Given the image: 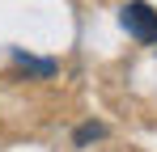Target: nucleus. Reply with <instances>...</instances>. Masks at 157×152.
<instances>
[{
  "label": "nucleus",
  "mask_w": 157,
  "mask_h": 152,
  "mask_svg": "<svg viewBox=\"0 0 157 152\" xmlns=\"http://www.w3.org/2000/svg\"><path fill=\"white\" fill-rule=\"evenodd\" d=\"M119 21H123V30H128L136 42H157V9H153V4L128 0L123 13H119Z\"/></svg>",
  "instance_id": "f257e3e1"
},
{
  "label": "nucleus",
  "mask_w": 157,
  "mask_h": 152,
  "mask_svg": "<svg viewBox=\"0 0 157 152\" xmlns=\"http://www.w3.org/2000/svg\"><path fill=\"white\" fill-rule=\"evenodd\" d=\"M13 63L26 68V72H34V76H55V59H30L26 51H13Z\"/></svg>",
  "instance_id": "f03ea898"
},
{
  "label": "nucleus",
  "mask_w": 157,
  "mask_h": 152,
  "mask_svg": "<svg viewBox=\"0 0 157 152\" xmlns=\"http://www.w3.org/2000/svg\"><path fill=\"white\" fill-rule=\"evenodd\" d=\"M102 135H106L102 123H85V127H77V135H72V139H77V144H89V139H102Z\"/></svg>",
  "instance_id": "7ed1b4c3"
}]
</instances>
